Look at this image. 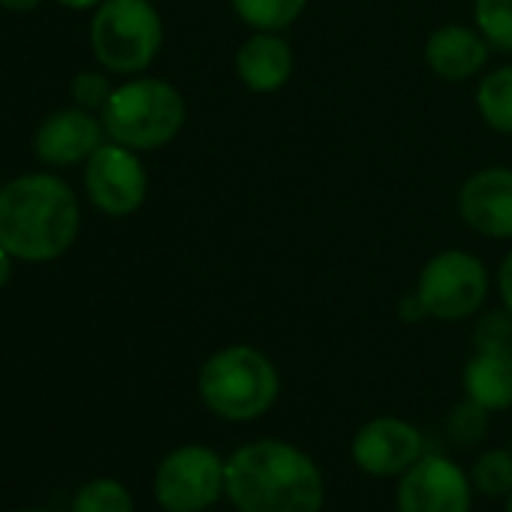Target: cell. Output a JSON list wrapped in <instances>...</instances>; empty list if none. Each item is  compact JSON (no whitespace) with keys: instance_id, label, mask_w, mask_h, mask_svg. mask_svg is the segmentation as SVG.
Segmentation results:
<instances>
[{"instance_id":"44dd1931","label":"cell","mask_w":512,"mask_h":512,"mask_svg":"<svg viewBox=\"0 0 512 512\" xmlns=\"http://www.w3.org/2000/svg\"><path fill=\"white\" fill-rule=\"evenodd\" d=\"M446 431L455 446H476L488 434V410L473 398H464L449 410Z\"/></svg>"},{"instance_id":"9c48e42d","label":"cell","mask_w":512,"mask_h":512,"mask_svg":"<svg viewBox=\"0 0 512 512\" xmlns=\"http://www.w3.org/2000/svg\"><path fill=\"white\" fill-rule=\"evenodd\" d=\"M398 512H470V482L443 455H422L398 482Z\"/></svg>"},{"instance_id":"4316f807","label":"cell","mask_w":512,"mask_h":512,"mask_svg":"<svg viewBox=\"0 0 512 512\" xmlns=\"http://www.w3.org/2000/svg\"><path fill=\"white\" fill-rule=\"evenodd\" d=\"M43 4V0H0V7L10 10V13H31Z\"/></svg>"},{"instance_id":"5bb4252c","label":"cell","mask_w":512,"mask_h":512,"mask_svg":"<svg viewBox=\"0 0 512 512\" xmlns=\"http://www.w3.org/2000/svg\"><path fill=\"white\" fill-rule=\"evenodd\" d=\"M491 46L473 25H440L428 40H425V67L440 79V82H470L476 79L485 64H488Z\"/></svg>"},{"instance_id":"6da1fadb","label":"cell","mask_w":512,"mask_h":512,"mask_svg":"<svg viewBox=\"0 0 512 512\" xmlns=\"http://www.w3.org/2000/svg\"><path fill=\"white\" fill-rule=\"evenodd\" d=\"M223 491L238 512H320L326 497L317 464L284 440H253L235 449Z\"/></svg>"},{"instance_id":"e0dca14e","label":"cell","mask_w":512,"mask_h":512,"mask_svg":"<svg viewBox=\"0 0 512 512\" xmlns=\"http://www.w3.org/2000/svg\"><path fill=\"white\" fill-rule=\"evenodd\" d=\"M311 0H229L235 19L250 31H278L293 28Z\"/></svg>"},{"instance_id":"7a4b0ae2","label":"cell","mask_w":512,"mask_h":512,"mask_svg":"<svg viewBox=\"0 0 512 512\" xmlns=\"http://www.w3.org/2000/svg\"><path fill=\"white\" fill-rule=\"evenodd\" d=\"M82 211L73 187L46 172L0 187V244L22 263H52L79 235Z\"/></svg>"},{"instance_id":"2e32d148","label":"cell","mask_w":512,"mask_h":512,"mask_svg":"<svg viewBox=\"0 0 512 512\" xmlns=\"http://www.w3.org/2000/svg\"><path fill=\"white\" fill-rule=\"evenodd\" d=\"M473 103L488 130L512 136V64L485 73L476 85Z\"/></svg>"},{"instance_id":"ac0fdd59","label":"cell","mask_w":512,"mask_h":512,"mask_svg":"<svg viewBox=\"0 0 512 512\" xmlns=\"http://www.w3.org/2000/svg\"><path fill=\"white\" fill-rule=\"evenodd\" d=\"M473 28L494 52L512 55V0H473Z\"/></svg>"},{"instance_id":"f546056e","label":"cell","mask_w":512,"mask_h":512,"mask_svg":"<svg viewBox=\"0 0 512 512\" xmlns=\"http://www.w3.org/2000/svg\"><path fill=\"white\" fill-rule=\"evenodd\" d=\"M19 512H49V509H19Z\"/></svg>"},{"instance_id":"8992f818","label":"cell","mask_w":512,"mask_h":512,"mask_svg":"<svg viewBox=\"0 0 512 512\" xmlns=\"http://www.w3.org/2000/svg\"><path fill=\"white\" fill-rule=\"evenodd\" d=\"M488 269L470 250H440L422 266L416 293L425 302L428 314L440 323H458L476 317L488 299Z\"/></svg>"},{"instance_id":"d4e9b609","label":"cell","mask_w":512,"mask_h":512,"mask_svg":"<svg viewBox=\"0 0 512 512\" xmlns=\"http://www.w3.org/2000/svg\"><path fill=\"white\" fill-rule=\"evenodd\" d=\"M398 317H401L404 323H422V320H428L431 314H428L425 302L419 299V293L413 290V293H407V296L401 299V305H398Z\"/></svg>"},{"instance_id":"cb8c5ba5","label":"cell","mask_w":512,"mask_h":512,"mask_svg":"<svg viewBox=\"0 0 512 512\" xmlns=\"http://www.w3.org/2000/svg\"><path fill=\"white\" fill-rule=\"evenodd\" d=\"M497 296H500V305L512 314V250L503 256L497 269Z\"/></svg>"},{"instance_id":"7402d4cb","label":"cell","mask_w":512,"mask_h":512,"mask_svg":"<svg viewBox=\"0 0 512 512\" xmlns=\"http://www.w3.org/2000/svg\"><path fill=\"white\" fill-rule=\"evenodd\" d=\"M473 347L512 353V314L500 308V311H488L485 317H479L473 329Z\"/></svg>"},{"instance_id":"4fadbf2b","label":"cell","mask_w":512,"mask_h":512,"mask_svg":"<svg viewBox=\"0 0 512 512\" xmlns=\"http://www.w3.org/2000/svg\"><path fill=\"white\" fill-rule=\"evenodd\" d=\"M235 76L253 94H275L290 85L296 70L293 46L278 31H250L235 49Z\"/></svg>"},{"instance_id":"8fae6325","label":"cell","mask_w":512,"mask_h":512,"mask_svg":"<svg viewBox=\"0 0 512 512\" xmlns=\"http://www.w3.org/2000/svg\"><path fill=\"white\" fill-rule=\"evenodd\" d=\"M425 440L416 425L398 416H380L359 428L353 461L371 476H398L422 458Z\"/></svg>"},{"instance_id":"7c38bea8","label":"cell","mask_w":512,"mask_h":512,"mask_svg":"<svg viewBox=\"0 0 512 512\" xmlns=\"http://www.w3.org/2000/svg\"><path fill=\"white\" fill-rule=\"evenodd\" d=\"M103 136V118H94L82 106L61 109L40 124L34 136V154L49 166H76L103 145Z\"/></svg>"},{"instance_id":"d6986e66","label":"cell","mask_w":512,"mask_h":512,"mask_svg":"<svg viewBox=\"0 0 512 512\" xmlns=\"http://www.w3.org/2000/svg\"><path fill=\"white\" fill-rule=\"evenodd\" d=\"M470 479L485 497H506L512 491V452L509 449L482 452L470 470Z\"/></svg>"},{"instance_id":"603a6c76","label":"cell","mask_w":512,"mask_h":512,"mask_svg":"<svg viewBox=\"0 0 512 512\" xmlns=\"http://www.w3.org/2000/svg\"><path fill=\"white\" fill-rule=\"evenodd\" d=\"M70 91H73L76 106H82V109L94 112V109H103V106H106V100L112 97V91H115V88H112L109 76L94 73V70H85V73H79V76L73 79Z\"/></svg>"},{"instance_id":"83f0119b","label":"cell","mask_w":512,"mask_h":512,"mask_svg":"<svg viewBox=\"0 0 512 512\" xmlns=\"http://www.w3.org/2000/svg\"><path fill=\"white\" fill-rule=\"evenodd\" d=\"M58 4L61 7H67V10H97L100 4H103V0H58Z\"/></svg>"},{"instance_id":"3957f363","label":"cell","mask_w":512,"mask_h":512,"mask_svg":"<svg viewBox=\"0 0 512 512\" xmlns=\"http://www.w3.org/2000/svg\"><path fill=\"white\" fill-rule=\"evenodd\" d=\"M196 383L205 407L229 422L260 419L281 395V374L275 362L250 344H229L211 353Z\"/></svg>"},{"instance_id":"ba28073f","label":"cell","mask_w":512,"mask_h":512,"mask_svg":"<svg viewBox=\"0 0 512 512\" xmlns=\"http://www.w3.org/2000/svg\"><path fill=\"white\" fill-rule=\"evenodd\" d=\"M85 190L97 211L109 217H130L148 196V172L139 151L118 142H103L85 166Z\"/></svg>"},{"instance_id":"30bf717a","label":"cell","mask_w":512,"mask_h":512,"mask_svg":"<svg viewBox=\"0 0 512 512\" xmlns=\"http://www.w3.org/2000/svg\"><path fill=\"white\" fill-rule=\"evenodd\" d=\"M461 220L482 238H512V169L485 166L464 178L458 190Z\"/></svg>"},{"instance_id":"5b68a950","label":"cell","mask_w":512,"mask_h":512,"mask_svg":"<svg viewBox=\"0 0 512 512\" xmlns=\"http://www.w3.org/2000/svg\"><path fill=\"white\" fill-rule=\"evenodd\" d=\"M163 46V19L151 0H103L91 22V49L103 70L145 73Z\"/></svg>"},{"instance_id":"9a60e30c","label":"cell","mask_w":512,"mask_h":512,"mask_svg":"<svg viewBox=\"0 0 512 512\" xmlns=\"http://www.w3.org/2000/svg\"><path fill=\"white\" fill-rule=\"evenodd\" d=\"M464 392L488 413L512 407V353L476 350L464 365Z\"/></svg>"},{"instance_id":"277c9868","label":"cell","mask_w":512,"mask_h":512,"mask_svg":"<svg viewBox=\"0 0 512 512\" xmlns=\"http://www.w3.org/2000/svg\"><path fill=\"white\" fill-rule=\"evenodd\" d=\"M100 118L112 142L133 151H157L184 130L187 103L172 82L136 76L112 91Z\"/></svg>"},{"instance_id":"ffe728a7","label":"cell","mask_w":512,"mask_h":512,"mask_svg":"<svg viewBox=\"0 0 512 512\" xmlns=\"http://www.w3.org/2000/svg\"><path fill=\"white\" fill-rule=\"evenodd\" d=\"M73 512H133V497L115 479H94L76 494Z\"/></svg>"},{"instance_id":"484cf974","label":"cell","mask_w":512,"mask_h":512,"mask_svg":"<svg viewBox=\"0 0 512 512\" xmlns=\"http://www.w3.org/2000/svg\"><path fill=\"white\" fill-rule=\"evenodd\" d=\"M13 260L16 256L0 244V290H4L7 284H10V275H13Z\"/></svg>"},{"instance_id":"f1b7e54d","label":"cell","mask_w":512,"mask_h":512,"mask_svg":"<svg viewBox=\"0 0 512 512\" xmlns=\"http://www.w3.org/2000/svg\"><path fill=\"white\" fill-rule=\"evenodd\" d=\"M506 512H512V491H509V497H506Z\"/></svg>"},{"instance_id":"52a82bcc","label":"cell","mask_w":512,"mask_h":512,"mask_svg":"<svg viewBox=\"0 0 512 512\" xmlns=\"http://www.w3.org/2000/svg\"><path fill=\"white\" fill-rule=\"evenodd\" d=\"M226 485V461L208 446L172 449L154 476V494L166 512H202Z\"/></svg>"}]
</instances>
